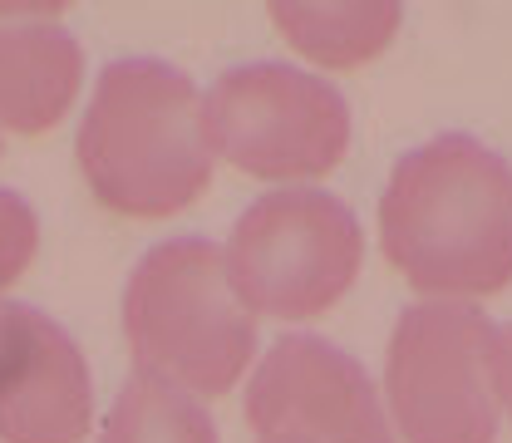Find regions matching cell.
I'll use <instances>...</instances> for the list:
<instances>
[{"instance_id": "cell-11", "label": "cell", "mask_w": 512, "mask_h": 443, "mask_svg": "<svg viewBox=\"0 0 512 443\" xmlns=\"http://www.w3.org/2000/svg\"><path fill=\"white\" fill-rule=\"evenodd\" d=\"M99 443H217V429L183 389L153 375H133L119 389Z\"/></svg>"}, {"instance_id": "cell-13", "label": "cell", "mask_w": 512, "mask_h": 443, "mask_svg": "<svg viewBox=\"0 0 512 443\" xmlns=\"http://www.w3.org/2000/svg\"><path fill=\"white\" fill-rule=\"evenodd\" d=\"M493 370H498V404L512 419V325L498 330V340H493Z\"/></svg>"}, {"instance_id": "cell-7", "label": "cell", "mask_w": 512, "mask_h": 443, "mask_svg": "<svg viewBox=\"0 0 512 443\" xmlns=\"http://www.w3.org/2000/svg\"><path fill=\"white\" fill-rule=\"evenodd\" d=\"M261 443H394L370 375L316 335H281L247 384Z\"/></svg>"}, {"instance_id": "cell-9", "label": "cell", "mask_w": 512, "mask_h": 443, "mask_svg": "<svg viewBox=\"0 0 512 443\" xmlns=\"http://www.w3.org/2000/svg\"><path fill=\"white\" fill-rule=\"evenodd\" d=\"M84 55L55 20H0V128L50 133L69 114Z\"/></svg>"}, {"instance_id": "cell-12", "label": "cell", "mask_w": 512, "mask_h": 443, "mask_svg": "<svg viewBox=\"0 0 512 443\" xmlns=\"http://www.w3.org/2000/svg\"><path fill=\"white\" fill-rule=\"evenodd\" d=\"M35 247H40V222H35L30 202L20 192L0 188V291H10L30 271Z\"/></svg>"}, {"instance_id": "cell-1", "label": "cell", "mask_w": 512, "mask_h": 443, "mask_svg": "<svg viewBox=\"0 0 512 443\" xmlns=\"http://www.w3.org/2000/svg\"><path fill=\"white\" fill-rule=\"evenodd\" d=\"M380 247L419 296H493L512 281V168L448 133L404 153L380 197Z\"/></svg>"}, {"instance_id": "cell-8", "label": "cell", "mask_w": 512, "mask_h": 443, "mask_svg": "<svg viewBox=\"0 0 512 443\" xmlns=\"http://www.w3.org/2000/svg\"><path fill=\"white\" fill-rule=\"evenodd\" d=\"M94 424V389L79 345L35 306L0 301V439L79 443Z\"/></svg>"}, {"instance_id": "cell-4", "label": "cell", "mask_w": 512, "mask_h": 443, "mask_svg": "<svg viewBox=\"0 0 512 443\" xmlns=\"http://www.w3.org/2000/svg\"><path fill=\"white\" fill-rule=\"evenodd\" d=\"M493 340V320L468 301H424L399 316L384 389L404 443L498 439Z\"/></svg>"}, {"instance_id": "cell-2", "label": "cell", "mask_w": 512, "mask_h": 443, "mask_svg": "<svg viewBox=\"0 0 512 443\" xmlns=\"http://www.w3.org/2000/svg\"><path fill=\"white\" fill-rule=\"evenodd\" d=\"M79 173L119 217H173L207 192L212 143L188 74L158 60H114L79 124Z\"/></svg>"}, {"instance_id": "cell-10", "label": "cell", "mask_w": 512, "mask_h": 443, "mask_svg": "<svg viewBox=\"0 0 512 443\" xmlns=\"http://www.w3.org/2000/svg\"><path fill=\"white\" fill-rule=\"evenodd\" d=\"M276 30L325 69H355L375 60L399 30V5L389 0H350V5H311V0H276Z\"/></svg>"}, {"instance_id": "cell-3", "label": "cell", "mask_w": 512, "mask_h": 443, "mask_svg": "<svg viewBox=\"0 0 512 443\" xmlns=\"http://www.w3.org/2000/svg\"><path fill=\"white\" fill-rule=\"evenodd\" d=\"M124 335L138 370L183 394H227L256 350V320L232 291L227 256L202 237L163 242L133 266Z\"/></svg>"}, {"instance_id": "cell-5", "label": "cell", "mask_w": 512, "mask_h": 443, "mask_svg": "<svg viewBox=\"0 0 512 443\" xmlns=\"http://www.w3.org/2000/svg\"><path fill=\"white\" fill-rule=\"evenodd\" d=\"M222 256L232 291L252 316L311 320L350 291L365 237L340 197L291 188L247 207Z\"/></svg>"}, {"instance_id": "cell-6", "label": "cell", "mask_w": 512, "mask_h": 443, "mask_svg": "<svg viewBox=\"0 0 512 443\" xmlns=\"http://www.w3.org/2000/svg\"><path fill=\"white\" fill-rule=\"evenodd\" d=\"M202 124L212 153L271 183L325 178L350 148L345 99L291 64H247L222 74L202 99Z\"/></svg>"}]
</instances>
